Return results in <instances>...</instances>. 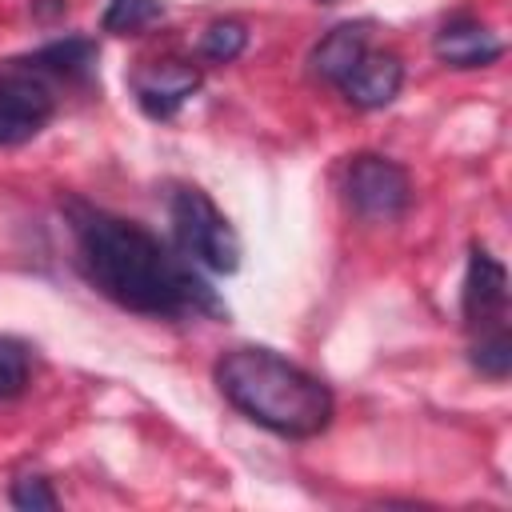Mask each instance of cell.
<instances>
[{"mask_svg":"<svg viewBox=\"0 0 512 512\" xmlns=\"http://www.w3.org/2000/svg\"><path fill=\"white\" fill-rule=\"evenodd\" d=\"M160 20H164V4L160 0H108L100 24L112 36H136V32L160 24Z\"/></svg>","mask_w":512,"mask_h":512,"instance_id":"12","label":"cell"},{"mask_svg":"<svg viewBox=\"0 0 512 512\" xmlns=\"http://www.w3.org/2000/svg\"><path fill=\"white\" fill-rule=\"evenodd\" d=\"M32 376V352L24 340L16 336H0V400H16L24 396Z\"/></svg>","mask_w":512,"mask_h":512,"instance_id":"15","label":"cell"},{"mask_svg":"<svg viewBox=\"0 0 512 512\" xmlns=\"http://www.w3.org/2000/svg\"><path fill=\"white\" fill-rule=\"evenodd\" d=\"M432 52L448 68H484V64H496L504 56V40L472 16H456L436 32Z\"/></svg>","mask_w":512,"mask_h":512,"instance_id":"9","label":"cell"},{"mask_svg":"<svg viewBox=\"0 0 512 512\" xmlns=\"http://www.w3.org/2000/svg\"><path fill=\"white\" fill-rule=\"evenodd\" d=\"M168 216H172V236L180 256H188L196 268H208L220 276L240 268V236L204 188L176 184L168 196Z\"/></svg>","mask_w":512,"mask_h":512,"instance_id":"3","label":"cell"},{"mask_svg":"<svg viewBox=\"0 0 512 512\" xmlns=\"http://www.w3.org/2000/svg\"><path fill=\"white\" fill-rule=\"evenodd\" d=\"M344 196L352 204V212L368 224H392L408 212L412 204V180L408 172L376 152H360L348 160L344 172Z\"/></svg>","mask_w":512,"mask_h":512,"instance_id":"5","label":"cell"},{"mask_svg":"<svg viewBox=\"0 0 512 512\" xmlns=\"http://www.w3.org/2000/svg\"><path fill=\"white\" fill-rule=\"evenodd\" d=\"M216 388L252 424L288 440H312L336 416L332 388L320 376L260 344L228 348L216 360Z\"/></svg>","mask_w":512,"mask_h":512,"instance_id":"2","label":"cell"},{"mask_svg":"<svg viewBox=\"0 0 512 512\" xmlns=\"http://www.w3.org/2000/svg\"><path fill=\"white\" fill-rule=\"evenodd\" d=\"M28 64H36L52 80H88L96 72V44L84 36H64V40H52L40 52H32Z\"/></svg>","mask_w":512,"mask_h":512,"instance_id":"11","label":"cell"},{"mask_svg":"<svg viewBox=\"0 0 512 512\" xmlns=\"http://www.w3.org/2000/svg\"><path fill=\"white\" fill-rule=\"evenodd\" d=\"M504 312H508V272H504V264H500L488 248L472 244L468 268H464V288H460V316H464V328H468L472 336L508 328V324H504Z\"/></svg>","mask_w":512,"mask_h":512,"instance_id":"6","label":"cell"},{"mask_svg":"<svg viewBox=\"0 0 512 512\" xmlns=\"http://www.w3.org/2000/svg\"><path fill=\"white\" fill-rule=\"evenodd\" d=\"M60 208L68 216L76 260L88 284L104 292L112 304L136 316H156V320L224 312V304L216 300L208 280L196 272V264L180 256V248L148 232L144 224L124 220L88 200H64Z\"/></svg>","mask_w":512,"mask_h":512,"instance_id":"1","label":"cell"},{"mask_svg":"<svg viewBox=\"0 0 512 512\" xmlns=\"http://www.w3.org/2000/svg\"><path fill=\"white\" fill-rule=\"evenodd\" d=\"M400 84H404V60L388 48H364L356 64L336 80L340 96L364 112L392 104L400 96Z\"/></svg>","mask_w":512,"mask_h":512,"instance_id":"8","label":"cell"},{"mask_svg":"<svg viewBox=\"0 0 512 512\" xmlns=\"http://www.w3.org/2000/svg\"><path fill=\"white\" fill-rule=\"evenodd\" d=\"M248 44V28L240 20H212L200 36V60L208 64H232Z\"/></svg>","mask_w":512,"mask_h":512,"instance_id":"14","label":"cell"},{"mask_svg":"<svg viewBox=\"0 0 512 512\" xmlns=\"http://www.w3.org/2000/svg\"><path fill=\"white\" fill-rule=\"evenodd\" d=\"M56 116L52 76L28 60L0 68V148H20Z\"/></svg>","mask_w":512,"mask_h":512,"instance_id":"4","label":"cell"},{"mask_svg":"<svg viewBox=\"0 0 512 512\" xmlns=\"http://www.w3.org/2000/svg\"><path fill=\"white\" fill-rule=\"evenodd\" d=\"M468 360H472V368H476L480 376H488V380H504V376L512 372V336H508V328L472 336Z\"/></svg>","mask_w":512,"mask_h":512,"instance_id":"13","label":"cell"},{"mask_svg":"<svg viewBox=\"0 0 512 512\" xmlns=\"http://www.w3.org/2000/svg\"><path fill=\"white\" fill-rule=\"evenodd\" d=\"M320 4H332V0H320Z\"/></svg>","mask_w":512,"mask_h":512,"instance_id":"17","label":"cell"},{"mask_svg":"<svg viewBox=\"0 0 512 512\" xmlns=\"http://www.w3.org/2000/svg\"><path fill=\"white\" fill-rule=\"evenodd\" d=\"M8 500H12L16 508H24V512H52V508H60L52 484H48L44 476H32V472H24V476L12 480Z\"/></svg>","mask_w":512,"mask_h":512,"instance_id":"16","label":"cell"},{"mask_svg":"<svg viewBox=\"0 0 512 512\" xmlns=\"http://www.w3.org/2000/svg\"><path fill=\"white\" fill-rule=\"evenodd\" d=\"M364 48H372V20H344L312 48V72L336 84Z\"/></svg>","mask_w":512,"mask_h":512,"instance_id":"10","label":"cell"},{"mask_svg":"<svg viewBox=\"0 0 512 512\" xmlns=\"http://www.w3.org/2000/svg\"><path fill=\"white\" fill-rule=\"evenodd\" d=\"M196 88H200V68L180 56L144 60L132 72V96H136L140 112L152 120H172L196 96Z\"/></svg>","mask_w":512,"mask_h":512,"instance_id":"7","label":"cell"}]
</instances>
